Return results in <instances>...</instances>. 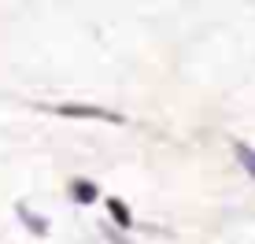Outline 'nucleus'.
I'll return each mask as SVG.
<instances>
[{
  "label": "nucleus",
  "instance_id": "nucleus-5",
  "mask_svg": "<svg viewBox=\"0 0 255 244\" xmlns=\"http://www.w3.org/2000/svg\"><path fill=\"white\" fill-rule=\"evenodd\" d=\"M19 219H22L26 226H30V230L37 233V237H45V233H48V226H45V219H41V215H33V211H26L22 204H19Z\"/></svg>",
  "mask_w": 255,
  "mask_h": 244
},
{
  "label": "nucleus",
  "instance_id": "nucleus-1",
  "mask_svg": "<svg viewBox=\"0 0 255 244\" xmlns=\"http://www.w3.org/2000/svg\"><path fill=\"white\" fill-rule=\"evenodd\" d=\"M59 115H70V119H104V122H122V115L115 111H104V108H82V104H59Z\"/></svg>",
  "mask_w": 255,
  "mask_h": 244
},
{
  "label": "nucleus",
  "instance_id": "nucleus-4",
  "mask_svg": "<svg viewBox=\"0 0 255 244\" xmlns=\"http://www.w3.org/2000/svg\"><path fill=\"white\" fill-rule=\"evenodd\" d=\"M233 152H237V159H241V167L255 178V148H248L244 141H237V144H233Z\"/></svg>",
  "mask_w": 255,
  "mask_h": 244
},
{
  "label": "nucleus",
  "instance_id": "nucleus-3",
  "mask_svg": "<svg viewBox=\"0 0 255 244\" xmlns=\"http://www.w3.org/2000/svg\"><path fill=\"white\" fill-rule=\"evenodd\" d=\"M108 211H111V219H115V222L122 226V230H126V226H133V215H129V207L122 204V200L111 196V200H108Z\"/></svg>",
  "mask_w": 255,
  "mask_h": 244
},
{
  "label": "nucleus",
  "instance_id": "nucleus-2",
  "mask_svg": "<svg viewBox=\"0 0 255 244\" xmlns=\"http://www.w3.org/2000/svg\"><path fill=\"white\" fill-rule=\"evenodd\" d=\"M70 196H74L78 204H93L96 200V185L93 181H70Z\"/></svg>",
  "mask_w": 255,
  "mask_h": 244
}]
</instances>
